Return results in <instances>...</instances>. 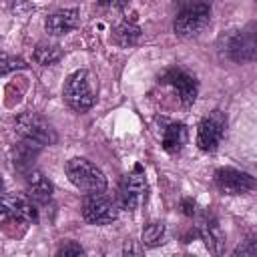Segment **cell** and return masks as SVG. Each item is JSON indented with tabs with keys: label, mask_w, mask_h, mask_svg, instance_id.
<instances>
[{
	"label": "cell",
	"mask_w": 257,
	"mask_h": 257,
	"mask_svg": "<svg viewBox=\"0 0 257 257\" xmlns=\"http://www.w3.org/2000/svg\"><path fill=\"white\" fill-rule=\"evenodd\" d=\"M215 185L227 195H245L255 189V179L245 171L223 167L215 171Z\"/></svg>",
	"instance_id": "cell-7"
},
{
	"label": "cell",
	"mask_w": 257,
	"mask_h": 257,
	"mask_svg": "<svg viewBox=\"0 0 257 257\" xmlns=\"http://www.w3.org/2000/svg\"><path fill=\"white\" fill-rule=\"evenodd\" d=\"M26 189H28V195L34 201H38V203H46L52 197V183L40 171L28 173V177H26Z\"/></svg>",
	"instance_id": "cell-14"
},
{
	"label": "cell",
	"mask_w": 257,
	"mask_h": 257,
	"mask_svg": "<svg viewBox=\"0 0 257 257\" xmlns=\"http://www.w3.org/2000/svg\"><path fill=\"white\" fill-rule=\"evenodd\" d=\"M62 94H64L66 104L76 112H84V110L92 108L96 94H94V86H92V78H90L88 70L72 72L64 82Z\"/></svg>",
	"instance_id": "cell-2"
},
{
	"label": "cell",
	"mask_w": 257,
	"mask_h": 257,
	"mask_svg": "<svg viewBox=\"0 0 257 257\" xmlns=\"http://www.w3.org/2000/svg\"><path fill=\"white\" fill-rule=\"evenodd\" d=\"M14 131L20 137V141H26L34 147H44V145H52L56 141V133L54 128L36 112H24L16 118L14 122Z\"/></svg>",
	"instance_id": "cell-3"
},
{
	"label": "cell",
	"mask_w": 257,
	"mask_h": 257,
	"mask_svg": "<svg viewBox=\"0 0 257 257\" xmlns=\"http://www.w3.org/2000/svg\"><path fill=\"white\" fill-rule=\"evenodd\" d=\"M255 257L257 255V243H255V239H247L245 241V245H239L237 249H235V257Z\"/></svg>",
	"instance_id": "cell-21"
},
{
	"label": "cell",
	"mask_w": 257,
	"mask_h": 257,
	"mask_svg": "<svg viewBox=\"0 0 257 257\" xmlns=\"http://www.w3.org/2000/svg\"><path fill=\"white\" fill-rule=\"evenodd\" d=\"M36 151H38V147L30 145V143H26V141H20V143L14 147V151H12V155H14V165H18V167L28 165V161H32V157L36 155Z\"/></svg>",
	"instance_id": "cell-18"
},
{
	"label": "cell",
	"mask_w": 257,
	"mask_h": 257,
	"mask_svg": "<svg viewBox=\"0 0 257 257\" xmlns=\"http://www.w3.org/2000/svg\"><path fill=\"white\" fill-rule=\"evenodd\" d=\"M187 143V128L185 124L181 122H173L165 128V135H163V149L171 155L179 153Z\"/></svg>",
	"instance_id": "cell-15"
},
{
	"label": "cell",
	"mask_w": 257,
	"mask_h": 257,
	"mask_svg": "<svg viewBox=\"0 0 257 257\" xmlns=\"http://www.w3.org/2000/svg\"><path fill=\"white\" fill-rule=\"evenodd\" d=\"M66 175H68L70 183L76 189H80L82 193H86V195L104 193L106 191V177H104V173L94 163H90L88 159H82V157L70 159L66 163Z\"/></svg>",
	"instance_id": "cell-1"
},
{
	"label": "cell",
	"mask_w": 257,
	"mask_h": 257,
	"mask_svg": "<svg viewBox=\"0 0 257 257\" xmlns=\"http://www.w3.org/2000/svg\"><path fill=\"white\" fill-rule=\"evenodd\" d=\"M199 233L205 241V245L213 251V253H223V245H225V237L221 233V227L217 223L215 217L211 215H205L199 223Z\"/></svg>",
	"instance_id": "cell-13"
},
{
	"label": "cell",
	"mask_w": 257,
	"mask_h": 257,
	"mask_svg": "<svg viewBox=\"0 0 257 257\" xmlns=\"http://www.w3.org/2000/svg\"><path fill=\"white\" fill-rule=\"evenodd\" d=\"M209 18H211V6L207 2H201V0L191 2L175 18V32L183 38L195 36L209 24Z\"/></svg>",
	"instance_id": "cell-4"
},
{
	"label": "cell",
	"mask_w": 257,
	"mask_h": 257,
	"mask_svg": "<svg viewBox=\"0 0 257 257\" xmlns=\"http://www.w3.org/2000/svg\"><path fill=\"white\" fill-rule=\"evenodd\" d=\"M76 24H78V10L76 8H64V10L50 14L46 18L44 28L52 36H60V34H66L72 28H76Z\"/></svg>",
	"instance_id": "cell-12"
},
{
	"label": "cell",
	"mask_w": 257,
	"mask_h": 257,
	"mask_svg": "<svg viewBox=\"0 0 257 257\" xmlns=\"http://www.w3.org/2000/svg\"><path fill=\"white\" fill-rule=\"evenodd\" d=\"M163 80L173 84V88L179 92V98H181V102L185 106L195 102V98H197V80H195V76H191L185 70H177L175 68V70H169Z\"/></svg>",
	"instance_id": "cell-11"
},
{
	"label": "cell",
	"mask_w": 257,
	"mask_h": 257,
	"mask_svg": "<svg viewBox=\"0 0 257 257\" xmlns=\"http://www.w3.org/2000/svg\"><path fill=\"white\" fill-rule=\"evenodd\" d=\"M62 56L60 48L54 46V44H46V42H40L36 48H34V60L42 66H48V64H54L58 62Z\"/></svg>",
	"instance_id": "cell-16"
},
{
	"label": "cell",
	"mask_w": 257,
	"mask_h": 257,
	"mask_svg": "<svg viewBox=\"0 0 257 257\" xmlns=\"http://www.w3.org/2000/svg\"><path fill=\"white\" fill-rule=\"evenodd\" d=\"M225 54L235 62L253 60L255 56V34L253 30H237L225 38Z\"/></svg>",
	"instance_id": "cell-10"
},
{
	"label": "cell",
	"mask_w": 257,
	"mask_h": 257,
	"mask_svg": "<svg viewBox=\"0 0 257 257\" xmlns=\"http://www.w3.org/2000/svg\"><path fill=\"white\" fill-rule=\"evenodd\" d=\"M163 235H165V225L163 223H149L145 229H143V235H141V241L147 249H153L157 245L163 243Z\"/></svg>",
	"instance_id": "cell-17"
},
{
	"label": "cell",
	"mask_w": 257,
	"mask_h": 257,
	"mask_svg": "<svg viewBox=\"0 0 257 257\" xmlns=\"http://www.w3.org/2000/svg\"><path fill=\"white\" fill-rule=\"evenodd\" d=\"M2 189H4V183H2V179H0V193H2Z\"/></svg>",
	"instance_id": "cell-25"
},
{
	"label": "cell",
	"mask_w": 257,
	"mask_h": 257,
	"mask_svg": "<svg viewBox=\"0 0 257 257\" xmlns=\"http://www.w3.org/2000/svg\"><path fill=\"white\" fill-rule=\"evenodd\" d=\"M181 209H183V213L187 217H193L195 215V201L193 199H183L181 201Z\"/></svg>",
	"instance_id": "cell-23"
},
{
	"label": "cell",
	"mask_w": 257,
	"mask_h": 257,
	"mask_svg": "<svg viewBox=\"0 0 257 257\" xmlns=\"http://www.w3.org/2000/svg\"><path fill=\"white\" fill-rule=\"evenodd\" d=\"M82 217L90 225H108V223H112L118 217V209L102 193H92V195H86L84 197Z\"/></svg>",
	"instance_id": "cell-6"
},
{
	"label": "cell",
	"mask_w": 257,
	"mask_h": 257,
	"mask_svg": "<svg viewBox=\"0 0 257 257\" xmlns=\"http://www.w3.org/2000/svg\"><path fill=\"white\" fill-rule=\"evenodd\" d=\"M102 8H122L128 4V0H98Z\"/></svg>",
	"instance_id": "cell-24"
},
{
	"label": "cell",
	"mask_w": 257,
	"mask_h": 257,
	"mask_svg": "<svg viewBox=\"0 0 257 257\" xmlns=\"http://www.w3.org/2000/svg\"><path fill=\"white\" fill-rule=\"evenodd\" d=\"M84 253V249L80 247V245H76V243H72V241H68V243H64L58 251H56V255H82Z\"/></svg>",
	"instance_id": "cell-22"
},
{
	"label": "cell",
	"mask_w": 257,
	"mask_h": 257,
	"mask_svg": "<svg viewBox=\"0 0 257 257\" xmlns=\"http://www.w3.org/2000/svg\"><path fill=\"white\" fill-rule=\"evenodd\" d=\"M139 36H141V28H139L133 20H124V22L116 28V38H118L120 44H133Z\"/></svg>",
	"instance_id": "cell-19"
},
{
	"label": "cell",
	"mask_w": 257,
	"mask_h": 257,
	"mask_svg": "<svg viewBox=\"0 0 257 257\" xmlns=\"http://www.w3.org/2000/svg\"><path fill=\"white\" fill-rule=\"evenodd\" d=\"M20 68H26V62L22 58L10 56V54H0V76L8 74L12 70H20Z\"/></svg>",
	"instance_id": "cell-20"
},
{
	"label": "cell",
	"mask_w": 257,
	"mask_h": 257,
	"mask_svg": "<svg viewBox=\"0 0 257 257\" xmlns=\"http://www.w3.org/2000/svg\"><path fill=\"white\" fill-rule=\"evenodd\" d=\"M38 219L36 207L24 197H0V223L18 221V223H34Z\"/></svg>",
	"instance_id": "cell-9"
},
{
	"label": "cell",
	"mask_w": 257,
	"mask_h": 257,
	"mask_svg": "<svg viewBox=\"0 0 257 257\" xmlns=\"http://www.w3.org/2000/svg\"><path fill=\"white\" fill-rule=\"evenodd\" d=\"M145 191H147V181H145V171L141 165H135V169L126 175L124 185L120 189V205L126 211H135L143 199H145Z\"/></svg>",
	"instance_id": "cell-8"
},
{
	"label": "cell",
	"mask_w": 257,
	"mask_h": 257,
	"mask_svg": "<svg viewBox=\"0 0 257 257\" xmlns=\"http://www.w3.org/2000/svg\"><path fill=\"white\" fill-rule=\"evenodd\" d=\"M227 126V116L221 110H213L209 116H205L197 128V145L205 153H213L219 149L223 135Z\"/></svg>",
	"instance_id": "cell-5"
}]
</instances>
